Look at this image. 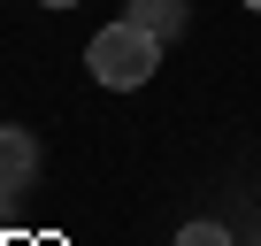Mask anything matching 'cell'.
Returning <instances> with one entry per match:
<instances>
[{
    "mask_svg": "<svg viewBox=\"0 0 261 246\" xmlns=\"http://www.w3.org/2000/svg\"><path fill=\"white\" fill-rule=\"evenodd\" d=\"M39 8H77V0H39Z\"/></svg>",
    "mask_w": 261,
    "mask_h": 246,
    "instance_id": "cell-5",
    "label": "cell"
},
{
    "mask_svg": "<svg viewBox=\"0 0 261 246\" xmlns=\"http://www.w3.org/2000/svg\"><path fill=\"white\" fill-rule=\"evenodd\" d=\"M130 23H139V31H154L162 46L185 31V0H130Z\"/></svg>",
    "mask_w": 261,
    "mask_h": 246,
    "instance_id": "cell-3",
    "label": "cell"
},
{
    "mask_svg": "<svg viewBox=\"0 0 261 246\" xmlns=\"http://www.w3.org/2000/svg\"><path fill=\"white\" fill-rule=\"evenodd\" d=\"M238 8H253V16H261V0H238Z\"/></svg>",
    "mask_w": 261,
    "mask_h": 246,
    "instance_id": "cell-6",
    "label": "cell"
},
{
    "mask_svg": "<svg viewBox=\"0 0 261 246\" xmlns=\"http://www.w3.org/2000/svg\"><path fill=\"white\" fill-rule=\"evenodd\" d=\"M85 69H92L108 92H139V85L162 69V39L139 31L130 16H123V23H100V39L85 46Z\"/></svg>",
    "mask_w": 261,
    "mask_h": 246,
    "instance_id": "cell-1",
    "label": "cell"
},
{
    "mask_svg": "<svg viewBox=\"0 0 261 246\" xmlns=\"http://www.w3.org/2000/svg\"><path fill=\"white\" fill-rule=\"evenodd\" d=\"M39 185V139L23 123H0V200H16Z\"/></svg>",
    "mask_w": 261,
    "mask_h": 246,
    "instance_id": "cell-2",
    "label": "cell"
},
{
    "mask_svg": "<svg viewBox=\"0 0 261 246\" xmlns=\"http://www.w3.org/2000/svg\"><path fill=\"white\" fill-rule=\"evenodd\" d=\"M177 246H230V231H223V223H185Z\"/></svg>",
    "mask_w": 261,
    "mask_h": 246,
    "instance_id": "cell-4",
    "label": "cell"
},
{
    "mask_svg": "<svg viewBox=\"0 0 261 246\" xmlns=\"http://www.w3.org/2000/svg\"><path fill=\"white\" fill-rule=\"evenodd\" d=\"M0 208H8V200H0Z\"/></svg>",
    "mask_w": 261,
    "mask_h": 246,
    "instance_id": "cell-7",
    "label": "cell"
}]
</instances>
